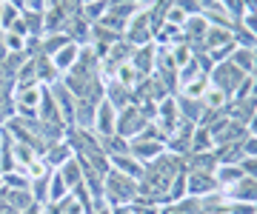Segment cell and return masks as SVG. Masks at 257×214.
<instances>
[{"label": "cell", "instance_id": "obj_1", "mask_svg": "<svg viewBox=\"0 0 257 214\" xmlns=\"http://www.w3.org/2000/svg\"><path fill=\"white\" fill-rule=\"evenodd\" d=\"M103 200L109 205H128L138 200V180L120 174L111 168L109 174L103 177Z\"/></svg>", "mask_w": 257, "mask_h": 214}, {"label": "cell", "instance_id": "obj_2", "mask_svg": "<svg viewBox=\"0 0 257 214\" xmlns=\"http://www.w3.org/2000/svg\"><path fill=\"white\" fill-rule=\"evenodd\" d=\"M123 40L132 43L135 49L152 43V20H149L146 9H138L135 15H132V20H128L126 29H123Z\"/></svg>", "mask_w": 257, "mask_h": 214}, {"label": "cell", "instance_id": "obj_3", "mask_svg": "<svg viewBox=\"0 0 257 214\" xmlns=\"http://www.w3.org/2000/svg\"><path fill=\"white\" fill-rule=\"evenodd\" d=\"M149 126V120L143 117V112H140V106H135V103H128L123 112H117V126H114V134H120V137H138L140 131Z\"/></svg>", "mask_w": 257, "mask_h": 214}, {"label": "cell", "instance_id": "obj_4", "mask_svg": "<svg viewBox=\"0 0 257 214\" xmlns=\"http://www.w3.org/2000/svg\"><path fill=\"white\" fill-rule=\"evenodd\" d=\"M166 151V140H149V137H132L128 140V154L140 163H152Z\"/></svg>", "mask_w": 257, "mask_h": 214}, {"label": "cell", "instance_id": "obj_5", "mask_svg": "<svg viewBox=\"0 0 257 214\" xmlns=\"http://www.w3.org/2000/svg\"><path fill=\"white\" fill-rule=\"evenodd\" d=\"M114 126H117V112H114V106L109 100H100L97 103V114H94V134L97 137H111L114 134Z\"/></svg>", "mask_w": 257, "mask_h": 214}, {"label": "cell", "instance_id": "obj_6", "mask_svg": "<svg viewBox=\"0 0 257 214\" xmlns=\"http://www.w3.org/2000/svg\"><path fill=\"white\" fill-rule=\"evenodd\" d=\"M155 60H157V46L155 43H146V46H138L132 52V69L138 72L140 77H152L155 75Z\"/></svg>", "mask_w": 257, "mask_h": 214}, {"label": "cell", "instance_id": "obj_7", "mask_svg": "<svg viewBox=\"0 0 257 214\" xmlns=\"http://www.w3.org/2000/svg\"><path fill=\"white\" fill-rule=\"evenodd\" d=\"M214 188H217V180H214L211 171H192V174L186 177V191L194 194V197L209 194V191H214Z\"/></svg>", "mask_w": 257, "mask_h": 214}, {"label": "cell", "instance_id": "obj_8", "mask_svg": "<svg viewBox=\"0 0 257 214\" xmlns=\"http://www.w3.org/2000/svg\"><path fill=\"white\" fill-rule=\"evenodd\" d=\"M109 166L114 168V171H120V174L132 177V180H140V177H143V163L135 160L132 154H111Z\"/></svg>", "mask_w": 257, "mask_h": 214}, {"label": "cell", "instance_id": "obj_9", "mask_svg": "<svg viewBox=\"0 0 257 214\" xmlns=\"http://www.w3.org/2000/svg\"><path fill=\"white\" fill-rule=\"evenodd\" d=\"M214 80H217V89L220 92H226V89H234L237 92V83L243 80V72L234 63H220L214 69Z\"/></svg>", "mask_w": 257, "mask_h": 214}, {"label": "cell", "instance_id": "obj_10", "mask_svg": "<svg viewBox=\"0 0 257 214\" xmlns=\"http://www.w3.org/2000/svg\"><path fill=\"white\" fill-rule=\"evenodd\" d=\"M77 57H80V46L69 40V43H66V46L60 49V52H57L55 57H52V63H55V69L60 72V75H66V72H72V69H74Z\"/></svg>", "mask_w": 257, "mask_h": 214}, {"label": "cell", "instance_id": "obj_11", "mask_svg": "<svg viewBox=\"0 0 257 214\" xmlns=\"http://www.w3.org/2000/svg\"><path fill=\"white\" fill-rule=\"evenodd\" d=\"M57 72L55 69V63H52V57H46V55H37L35 57V77H37V83L40 86H55L57 83Z\"/></svg>", "mask_w": 257, "mask_h": 214}, {"label": "cell", "instance_id": "obj_12", "mask_svg": "<svg viewBox=\"0 0 257 214\" xmlns=\"http://www.w3.org/2000/svg\"><path fill=\"white\" fill-rule=\"evenodd\" d=\"M72 146H69V140H63V143H52L46 151H43V160L49 163V168H60L66 163V160H72Z\"/></svg>", "mask_w": 257, "mask_h": 214}, {"label": "cell", "instance_id": "obj_13", "mask_svg": "<svg viewBox=\"0 0 257 214\" xmlns=\"http://www.w3.org/2000/svg\"><path fill=\"white\" fill-rule=\"evenodd\" d=\"M57 171H60V177L66 180V186H69V188H74L77 183H83V166H80V160H77V157L66 160Z\"/></svg>", "mask_w": 257, "mask_h": 214}, {"label": "cell", "instance_id": "obj_14", "mask_svg": "<svg viewBox=\"0 0 257 214\" xmlns=\"http://www.w3.org/2000/svg\"><path fill=\"white\" fill-rule=\"evenodd\" d=\"M183 32H186V38H194V40H200L206 38V32H209V20L203 18V15H189L183 23Z\"/></svg>", "mask_w": 257, "mask_h": 214}, {"label": "cell", "instance_id": "obj_15", "mask_svg": "<svg viewBox=\"0 0 257 214\" xmlns=\"http://www.w3.org/2000/svg\"><path fill=\"white\" fill-rule=\"evenodd\" d=\"M180 89H183V97H186V100H203V94L209 92V77H206V75H197L192 83L180 86Z\"/></svg>", "mask_w": 257, "mask_h": 214}, {"label": "cell", "instance_id": "obj_16", "mask_svg": "<svg viewBox=\"0 0 257 214\" xmlns=\"http://www.w3.org/2000/svg\"><path fill=\"white\" fill-rule=\"evenodd\" d=\"M69 191H72V188L66 186V180L60 177V171L52 168V180H49V203H60Z\"/></svg>", "mask_w": 257, "mask_h": 214}, {"label": "cell", "instance_id": "obj_17", "mask_svg": "<svg viewBox=\"0 0 257 214\" xmlns=\"http://www.w3.org/2000/svg\"><path fill=\"white\" fill-rule=\"evenodd\" d=\"M214 180H217V186H237L240 180H243V171H240V168H234V166H223L220 171H217V177H214Z\"/></svg>", "mask_w": 257, "mask_h": 214}, {"label": "cell", "instance_id": "obj_18", "mask_svg": "<svg viewBox=\"0 0 257 214\" xmlns=\"http://www.w3.org/2000/svg\"><path fill=\"white\" fill-rule=\"evenodd\" d=\"M20 171H23V174H26L29 180H40V177H46L49 171H52V168H49V163H46L43 157H35L32 163H29V166L20 168Z\"/></svg>", "mask_w": 257, "mask_h": 214}, {"label": "cell", "instance_id": "obj_19", "mask_svg": "<svg viewBox=\"0 0 257 214\" xmlns=\"http://www.w3.org/2000/svg\"><path fill=\"white\" fill-rule=\"evenodd\" d=\"M223 43H229V32H226L223 26H214V29L206 32V46H209V49L223 46Z\"/></svg>", "mask_w": 257, "mask_h": 214}, {"label": "cell", "instance_id": "obj_20", "mask_svg": "<svg viewBox=\"0 0 257 214\" xmlns=\"http://www.w3.org/2000/svg\"><path fill=\"white\" fill-rule=\"evenodd\" d=\"M20 18V9L18 6H12V3H3V9H0V29H6L9 32L12 23Z\"/></svg>", "mask_w": 257, "mask_h": 214}, {"label": "cell", "instance_id": "obj_21", "mask_svg": "<svg viewBox=\"0 0 257 214\" xmlns=\"http://www.w3.org/2000/svg\"><path fill=\"white\" fill-rule=\"evenodd\" d=\"M231 194L240 197V200H257V180H251V177L243 180V183H240V191L237 188H231Z\"/></svg>", "mask_w": 257, "mask_h": 214}, {"label": "cell", "instance_id": "obj_22", "mask_svg": "<svg viewBox=\"0 0 257 214\" xmlns=\"http://www.w3.org/2000/svg\"><path fill=\"white\" fill-rule=\"evenodd\" d=\"M209 143H211L209 131H192V143H189V149H192L194 154H203V151L209 149Z\"/></svg>", "mask_w": 257, "mask_h": 214}, {"label": "cell", "instance_id": "obj_23", "mask_svg": "<svg viewBox=\"0 0 257 214\" xmlns=\"http://www.w3.org/2000/svg\"><path fill=\"white\" fill-rule=\"evenodd\" d=\"M203 103H206V106H214V109H217V106H223V92L220 89H209V92L203 94Z\"/></svg>", "mask_w": 257, "mask_h": 214}, {"label": "cell", "instance_id": "obj_24", "mask_svg": "<svg viewBox=\"0 0 257 214\" xmlns=\"http://www.w3.org/2000/svg\"><path fill=\"white\" fill-rule=\"evenodd\" d=\"M231 63L234 66H243V69H248V66H251V57H248V49H243V52H237V55H234V60H231Z\"/></svg>", "mask_w": 257, "mask_h": 214}, {"label": "cell", "instance_id": "obj_25", "mask_svg": "<svg viewBox=\"0 0 257 214\" xmlns=\"http://www.w3.org/2000/svg\"><path fill=\"white\" fill-rule=\"evenodd\" d=\"M243 23L248 26V32H251V35H257V12H248L246 18H243Z\"/></svg>", "mask_w": 257, "mask_h": 214}, {"label": "cell", "instance_id": "obj_26", "mask_svg": "<svg viewBox=\"0 0 257 214\" xmlns=\"http://www.w3.org/2000/svg\"><path fill=\"white\" fill-rule=\"evenodd\" d=\"M243 168H246V174L251 177V180H257V157L246 160V163H243Z\"/></svg>", "mask_w": 257, "mask_h": 214}, {"label": "cell", "instance_id": "obj_27", "mask_svg": "<svg viewBox=\"0 0 257 214\" xmlns=\"http://www.w3.org/2000/svg\"><path fill=\"white\" fill-rule=\"evenodd\" d=\"M246 151L251 154V157H257V137H251V140L246 143Z\"/></svg>", "mask_w": 257, "mask_h": 214}, {"label": "cell", "instance_id": "obj_28", "mask_svg": "<svg viewBox=\"0 0 257 214\" xmlns=\"http://www.w3.org/2000/svg\"><path fill=\"white\" fill-rule=\"evenodd\" d=\"M20 214H43V208H40L37 203H32V205L26 208V211H20Z\"/></svg>", "mask_w": 257, "mask_h": 214}, {"label": "cell", "instance_id": "obj_29", "mask_svg": "<svg viewBox=\"0 0 257 214\" xmlns=\"http://www.w3.org/2000/svg\"><path fill=\"white\" fill-rule=\"evenodd\" d=\"M251 129H254V134H257V120H254V126H251Z\"/></svg>", "mask_w": 257, "mask_h": 214}, {"label": "cell", "instance_id": "obj_30", "mask_svg": "<svg viewBox=\"0 0 257 214\" xmlns=\"http://www.w3.org/2000/svg\"><path fill=\"white\" fill-rule=\"evenodd\" d=\"M83 3H97V0H83Z\"/></svg>", "mask_w": 257, "mask_h": 214}, {"label": "cell", "instance_id": "obj_31", "mask_svg": "<svg viewBox=\"0 0 257 214\" xmlns=\"http://www.w3.org/2000/svg\"><path fill=\"white\" fill-rule=\"evenodd\" d=\"M0 186H3V174H0Z\"/></svg>", "mask_w": 257, "mask_h": 214}, {"label": "cell", "instance_id": "obj_32", "mask_svg": "<svg viewBox=\"0 0 257 214\" xmlns=\"http://www.w3.org/2000/svg\"><path fill=\"white\" fill-rule=\"evenodd\" d=\"M217 214H220V211H217Z\"/></svg>", "mask_w": 257, "mask_h": 214}]
</instances>
